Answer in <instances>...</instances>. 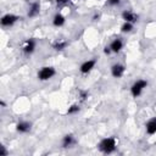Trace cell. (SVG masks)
Instances as JSON below:
<instances>
[{
	"mask_svg": "<svg viewBox=\"0 0 156 156\" xmlns=\"http://www.w3.org/2000/svg\"><path fill=\"white\" fill-rule=\"evenodd\" d=\"M98 149L105 154V155H108V154H112L116 151L117 149V140L115 136H107V138H104L100 140V143L98 144Z\"/></svg>",
	"mask_w": 156,
	"mask_h": 156,
	"instance_id": "6da1fadb",
	"label": "cell"
},
{
	"mask_svg": "<svg viewBox=\"0 0 156 156\" xmlns=\"http://www.w3.org/2000/svg\"><path fill=\"white\" fill-rule=\"evenodd\" d=\"M147 80L146 79H136L132 85H130V94L133 98H138L141 95L144 89L147 87Z\"/></svg>",
	"mask_w": 156,
	"mask_h": 156,
	"instance_id": "7a4b0ae2",
	"label": "cell"
},
{
	"mask_svg": "<svg viewBox=\"0 0 156 156\" xmlns=\"http://www.w3.org/2000/svg\"><path fill=\"white\" fill-rule=\"evenodd\" d=\"M56 74V69L52 67V66H44L41 67L38 73H37V78L41 82H45V80H49L51 79Z\"/></svg>",
	"mask_w": 156,
	"mask_h": 156,
	"instance_id": "3957f363",
	"label": "cell"
},
{
	"mask_svg": "<svg viewBox=\"0 0 156 156\" xmlns=\"http://www.w3.org/2000/svg\"><path fill=\"white\" fill-rule=\"evenodd\" d=\"M20 20H21L20 16H16V15H13V13H5V15L0 18V23H1V27L7 28V27H12L13 24H16Z\"/></svg>",
	"mask_w": 156,
	"mask_h": 156,
	"instance_id": "277c9868",
	"label": "cell"
},
{
	"mask_svg": "<svg viewBox=\"0 0 156 156\" xmlns=\"http://www.w3.org/2000/svg\"><path fill=\"white\" fill-rule=\"evenodd\" d=\"M96 62H98L96 58H89V60L84 61V62L80 65V67H79V72H80L82 74H88V73H90V72L93 71V68L95 67Z\"/></svg>",
	"mask_w": 156,
	"mask_h": 156,
	"instance_id": "5b68a950",
	"label": "cell"
},
{
	"mask_svg": "<svg viewBox=\"0 0 156 156\" xmlns=\"http://www.w3.org/2000/svg\"><path fill=\"white\" fill-rule=\"evenodd\" d=\"M35 46H37L35 39H34V38H29V39H27V40L23 43V45H22V51H23L26 55H30V54L34 52Z\"/></svg>",
	"mask_w": 156,
	"mask_h": 156,
	"instance_id": "8992f818",
	"label": "cell"
},
{
	"mask_svg": "<svg viewBox=\"0 0 156 156\" xmlns=\"http://www.w3.org/2000/svg\"><path fill=\"white\" fill-rule=\"evenodd\" d=\"M124 72H126V67H124V65H122L119 62L113 63L111 66V76L113 78H121L124 74Z\"/></svg>",
	"mask_w": 156,
	"mask_h": 156,
	"instance_id": "52a82bcc",
	"label": "cell"
},
{
	"mask_svg": "<svg viewBox=\"0 0 156 156\" xmlns=\"http://www.w3.org/2000/svg\"><path fill=\"white\" fill-rule=\"evenodd\" d=\"M122 20L124 21V22H130V23H136L138 22V15L135 13V12H133V11H130V10H124L123 12H122Z\"/></svg>",
	"mask_w": 156,
	"mask_h": 156,
	"instance_id": "ba28073f",
	"label": "cell"
},
{
	"mask_svg": "<svg viewBox=\"0 0 156 156\" xmlns=\"http://www.w3.org/2000/svg\"><path fill=\"white\" fill-rule=\"evenodd\" d=\"M145 132L149 135L156 134V117H151L145 122Z\"/></svg>",
	"mask_w": 156,
	"mask_h": 156,
	"instance_id": "9c48e42d",
	"label": "cell"
},
{
	"mask_svg": "<svg viewBox=\"0 0 156 156\" xmlns=\"http://www.w3.org/2000/svg\"><path fill=\"white\" fill-rule=\"evenodd\" d=\"M32 129V123L28 121H20L16 124V130L18 133H28Z\"/></svg>",
	"mask_w": 156,
	"mask_h": 156,
	"instance_id": "30bf717a",
	"label": "cell"
},
{
	"mask_svg": "<svg viewBox=\"0 0 156 156\" xmlns=\"http://www.w3.org/2000/svg\"><path fill=\"white\" fill-rule=\"evenodd\" d=\"M123 40L121 39V38H116V39H113L111 43H110V48H111V50H112V52H115V54H117V52H119L122 49H123Z\"/></svg>",
	"mask_w": 156,
	"mask_h": 156,
	"instance_id": "8fae6325",
	"label": "cell"
},
{
	"mask_svg": "<svg viewBox=\"0 0 156 156\" xmlns=\"http://www.w3.org/2000/svg\"><path fill=\"white\" fill-rule=\"evenodd\" d=\"M62 147L63 149H68V147H72L74 144H76V138L73 134H66L63 138H62Z\"/></svg>",
	"mask_w": 156,
	"mask_h": 156,
	"instance_id": "7c38bea8",
	"label": "cell"
},
{
	"mask_svg": "<svg viewBox=\"0 0 156 156\" xmlns=\"http://www.w3.org/2000/svg\"><path fill=\"white\" fill-rule=\"evenodd\" d=\"M39 12H40V4L38 1L32 2L30 6H29V10H28V17H30V18L35 17V16L39 15Z\"/></svg>",
	"mask_w": 156,
	"mask_h": 156,
	"instance_id": "4fadbf2b",
	"label": "cell"
},
{
	"mask_svg": "<svg viewBox=\"0 0 156 156\" xmlns=\"http://www.w3.org/2000/svg\"><path fill=\"white\" fill-rule=\"evenodd\" d=\"M65 22H66V17H65L61 12H57V13L54 16V18H52V24H54L55 27H62V26L65 24Z\"/></svg>",
	"mask_w": 156,
	"mask_h": 156,
	"instance_id": "5bb4252c",
	"label": "cell"
},
{
	"mask_svg": "<svg viewBox=\"0 0 156 156\" xmlns=\"http://www.w3.org/2000/svg\"><path fill=\"white\" fill-rule=\"evenodd\" d=\"M66 46H67V41H66V40H61V39L56 40V41L52 44V48H54L55 50H57V51L65 50V49H66Z\"/></svg>",
	"mask_w": 156,
	"mask_h": 156,
	"instance_id": "9a60e30c",
	"label": "cell"
},
{
	"mask_svg": "<svg viewBox=\"0 0 156 156\" xmlns=\"http://www.w3.org/2000/svg\"><path fill=\"white\" fill-rule=\"evenodd\" d=\"M134 28V24L130 23V22H124L122 26H121V32L122 33H130Z\"/></svg>",
	"mask_w": 156,
	"mask_h": 156,
	"instance_id": "2e32d148",
	"label": "cell"
},
{
	"mask_svg": "<svg viewBox=\"0 0 156 156\" xmlns=\"http://www.w3.org/2000/svg\"><path fill=\"white\" fill-rule=\"evenodd\" d=\"M80 111V107H79V105H77V104H74V105H71L68 108H67V115H76V113H78Z\"/></svg>",
	"mask_w": 156,
	"mask_h": 156,
	"instance_id": "e0dca14e",
	"label": "cell"
},
{
	"mask_svg": "<svg viewBox=\"0 0 156 156\" xmlns=\"http://www.w3.org/2000/svg\"><path fill=\"white\" fill-rule=\"evenodd\" d=\"M9 155V151L6 150V147L4 145L0 146V156H7Z\"/></svg>",
	"mask_w": 156,
	"mask_h": 156,
	"instance_id": "ac0fdd59",
	"label": "cell"
},
{
	"mask_svg": "<svg viewBox=\"0 0 156 156\" xmlns=\"http://www.w3.org/2000/svg\"><path fill=\"white\" fill-rule=\"evenodd\" d=\"M119 1H121V0H108V1H107V4H108V5H111V6H116V5H118V4H119Z\"/></svg>",
	"mask_w": 156,
	"mask_h": 156,
	"instance_id": "d6986e66",
	"label": "cell"
},
{
	"mask_svg": "<svg viewBox=\"0 0 156 156\" xmlns=\"http://www.w3.org/2000/svg\"><path fill=\"white\" fill-rule=\"evenodd\" d=\"M104 52H105V55H110V54H112V50H111L110 46H105L104 48Z\"/></svg>",
	"mask_w": 156,
	"mask_h": 156,
	"instance_id": "ffe728a7",
	"label": "cell"
},
{
	"mask_svg": "<svg viewBox=\"0 0 156 156\" xmlns=\"http://www.w3.org/2000/svg\"><path fill=\"white\" fill-rule=\"evenodd\" d=\"M55 1H56L57 5H65V4H67L69 0H55Z\"/></svg>",
	"mask_w": 156,
	"mask_h": 156,
	"instance_id": "44dd1931",
	"label": "cell"
}]
</instances>
